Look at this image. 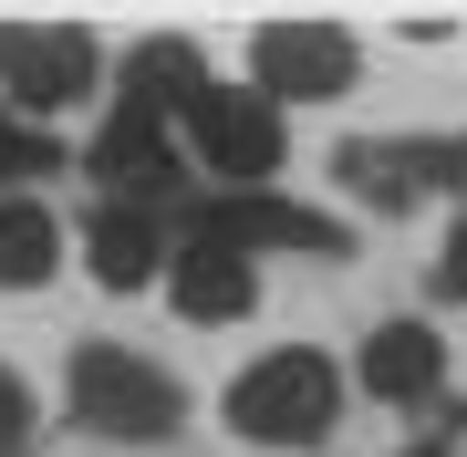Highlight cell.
I'll return each mask as SVG.
<instances>
[{
  "label": "cell",
  "instance_id": "1",
  "mask_svg": "<svg viewBox=\"0 0 467 457\" xmlns=\"http://www.w3.org/2000/svg\"><path fill=\"white\" fill-rule=\"evenodd\" d=\"M63 406H73V426H94V437H115V447H156V437H177V426H187L177 374L146 364L135 343H73Z\"/></svg>",
  "mask_w": 467,
  "mask_h": 457
},
{
  "label": "cell",
  "instance_id": "2",
  "mask_svg": "<svg viewBox=\"0 0 467 457\" xmlns=\"http://www.w3.org/2000/svg\"><path fill=\"white\" fill-rule=\"evenodd\" d=\"M333 416H343V374L322 364V354H260L229 385V426L250 447H322Z\"/></svg>",
  "mask_w": 467,
  "mask_h": 457
},
{
  "label": "cell",
  "instance_id": "3",
  "mask_svg": "<svg viewBox=\"0 0 467 457\" xmlns=\"http://www.w3.org/2000/svg\"><path fill=\"white\" fill-rule=\"evenodd\" d=\"M187 156L218 177V187H239V198H270V177H281V156H291V136H281V104L270 94H239V84H208L198 104H187Z\"/></svg>",
  "mask_w": 467,
  "mask_h": 457
},
{
  "label": "cell",
  "instance_id": "4",
  "mask_svg": "<svg viewBox=\"0 0 467 457\" xmlns=\"http://www.w3.org/2000/svg\"><path fill=\"white\" fill-rule=\"evenodd\" d=\"M94 32H73V21H42V32H0V115L42 125L63 115V104L94 94Z\"/></svg>",
  "mask_w": 467,
  "mask_h": 457
},
{
  "label": "cell",
  "instance_id": "5",
  "mask_svg": "<svg viewBox=\"0 0 467 457\" xmlns=\"http://www.w3.org/2000/svg\"><path fill=\"white\" fill-rule=\"evenodd\" d=\"M353 73H364V52L333 21H270V32H250V94H270V104H333V94H353Z\"/></svg>",
  "mask_w": 467,
  "mask_h": 457
},
{
  "label": "cell",
  "instance_id": "6",
  "mask_svg": "<svg viewBox=\"0 0 467 457\" xmlns=\"http://www.w3.org/2000/svg\"><path fill=\"white\" fill-rule=\"evenodd\" d=\"M343 187L364 208H416L436 187H467V136H364L343 146Z\"/></svg>",
  "mask_w": 467,
  "mask_h": 457
},
{
  "label": "cell",
  "instance_id": "7",
  "mask_svg": "<svg viewBox=\"0 0 467 457\" xmlns=\"http://www.w3.org/2000/svg\"><path fill=\"white\" fill-rule=\"evenodd\" d=\"M177 167H187V156H177V136H167V115L115 94L104 136L84 146V177H104V198H125V208H156V198H177Z\"/></svg>",
  "mask_w": 467,
  "mask_h": 457
},
{
  "label": "cell",
  "instance_id": "8",
  "mask_svg": "<svg viewBox=\"0 0 467 457\" xmlns=\"http://www.w3.org/2000/svg\"><path fill=\"white\" fill-rule=\"evenodd\" d=\"M167 302L187 322H239L260 302V271H250L239 239H177V250H167Z\"/></svg>",
  "mask_w": 467,
  "mask_h": 457
},
{
  "label": "cell",
  "instance_id": "9",
  "mask_svg": "<svg viewBox=\"0 0 467 457\" xmlns=\"http://www.w3.org/2000/svg\"><path fill=\"white\" fill-rule=\"evenodd\" d=\"M84 260H94V281H104V291H146L156 271H167V229H156V208L104 198L94 219H84Z\"/></svg>",
  "mask_w": 467,
  "mask_h": 457
},
{
  "label": "cell",
  "instance_id": "10",
  "mask_svg": "<svg viewBox=\"0 0 467 457\" xmlns=\"http://www.w3.org/2000/svg\"><path fill=\"white\" fill-rule=\"evenodd\" d=\"M436 374H447V354H436L426 322H384V333L364 343V385L384 395V406H426Z\"/></svg>",
  "mask_w": 467,
  "mask_h": 457
},
{
  "label": "cell",
  "instance_id": "11",
  "mask_svg": "<svg viewBox=\"0 0 467 457\" xmlns=\"http://www.w3.org/2000/svg\"><path fill=\"white\" fill-rule=\"evenodd\" d=\"M52 260H63V219L21 187H0V291H42Z\"/></svg>",
  "mask_w": 467,
  "mask_h": 457
},
{
  "label": "cell",
  "instance_id": "12",
  "mask_svg": "<svg viewBox=\"0 0 467 457\" xmlns=\"http://www.w3.org/2000/svg\"><path fill=\"white\" fill-rule=\"evenodd\" d=\"M198 94H208V63H198V42H135V52H125V104L187 115Z\"/></svg>",
  "mask_w": 467,
  "mask_h": 457
},
{
  "label": "cell",
  "instance_id": "13",
  "mask_svg": "<svg viewBox=\"0 0 467 457\" xmlns=\"http://www.w3.org/2000/svg\"><path fill=\"white\" fill-rule=\"evenodd\" d=\"M0 177H63V146H52L42 125L0 115Z\"/></svg>",
  "mask_w": 467,
  "mask_h": 457
},
{
  "label": "cell",
  "instance_id": "14",
  "mask_svg": "<svg viewBox=\"0 0 467 457\" xmlns=\"http://www.w3.org/2000/svg\"><path fill=\"white\" fill-rule=\"evenodd\" d=\"M0 457H32V385L0 364Z\"/></svg>",
  "mask_w": 467,
  "mask_h": 457
},
{
  "label": "cell",
  "instance_id": "15",
  "mask_svg": "<svg viewBox=\"0 0 467 457\" xmlns=\"http://www.w3.org/2000/svg\"><path fill=\"white\" fill-rule=\"evenodd\" d=\"M436 271H447V291H467V219L447 229V260H436Z\"/></svg>",
  "mask_w": 467,
  "mask_h": 457
},
{
  "label": "cell",
  "instance_id": "16",
  "mask_svg": "<svg viewBox=\"0 0 467 457\" xmlns=\"http://www.w3.org/2000/svg\"><path fill=\"white\" fill-rule=\"evenodd\" d=\"M405 457H447V447H405Z\"/></svg>",
  "mask_w": 467,
  "mask_h": 457
}]
</instances>
